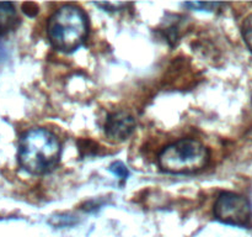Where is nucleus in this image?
<instances>
[{
	"label": "nucleus",
	"instance_id": "f257e3e1",
	"mask_svg": "<svg viewBox=\"0 0 252 237\" xmlns=\"http://www.w3.org/2000/svg\"><path fill=\"white\" fill-rule=\"evenodd\" d=\"M61 151V143L51 131L31 128L20 138V165L32 174H43L56 167Z\"/></svg>",
	"mask_w": 252,
	"mask_h": 237
},
{
	"label": "nucleus",
	"instance_id": "f03ea898",
	"mask_svg": "<svg viewBox=\"0 0 252 237\" xmlns=\"http://www.w3.org/2000/svg\"><path fill=\"white\" fill-rule=\"evenodd\" d=\"M47 34L57 49L73 52L83 44L88 35V17L80 7L65 5L51 16Z\"/></svg>",
	"mask_w": 252,
	"mask_h": 237
},
{
	"label": "nucleus",
	"instance_id": "7ed1b4c3",
	"mask_svg": "<svg viewBox=\"0 0 252 237\" xmlns=\"http://www.w3.org/2000/svg\"><path fill=\"white\" fill-rule=\"evenodd\" d=\"M208 158V150L199 141L182 138L161 151L159 165L165 172L185 174L201 170L207 164Z\"/></svg>",
	"mask_w": 252,
	"mask_h": 237
},
{
	"label": "nucleus",
	"instance_id": "20e7f679",
	"mask_svg": "<svg viewBox=\"0 0 252 237\" xmlns=\"http://www.w3.org/2000/svg\"><path fill=\"white\" fill-rule=\"evenodd\" d=\"M214 215L224 224L246 226L251 220V205L243 195L221 193L214 205Z\"/></svg>",
	"mask_w": 252,
	"mask_h": 237
},
{
	"label": "nucleus",
	"instance_id": "39448f33",
	"mask_svg": "<svg viewBox=\"0 0 252 237\" xmlns=\"http://www.w3.org/2000/svg\"><path fill=\"white\" fill-rule=\"evenodd\" d=\"M135 120L125 111H118L108 115L105 125V132L111 142H123L133 133Z\"/></svg>",
	"mask_w": 252,
	"mask_h": 237
},
{
	"label": "nucleus",
	"instance_id": "423d86ee",
	"mask_svg": "<svg viewBox=\"0 0 252 237\" xmlns=\"http://www.w3.org/2000/svg\"><path fill=\"white\" fill-rule=\"evenodd\" d=\"M20 24L19 15L12 2H0V36L14 31Z\"/></svg>",
	"mask_w": 252,
	"mask_h": 237
},
{
	"label": "nucleus",
	"instance_id": "0eeeda50",
	"mask_svg": "<svg viewBox=\"0 0 252 237\" xmlns=\"http://www.w3.org/2000/svg\"><path fill=\"white\" fill-rule=\"evenodd\" d=\"M243 37L248 48L252 52V14L249 15L243 24Z\"/></svg>",
	"mask_w": 252,
	"mask_h": 237
},
{
	"label": "nucleus",
	"instance_id": "6e6552de",
	"mask_svg": "<svg viewBox=\"0 0 252 237\" xmlns=\"http://www.w3.org/2000/svg\"><path fill=\"white\" fill-rule=\"evenodd\" d=\"M110 170L115 175H117L121 179L126 180L129 175V172H128V168L123 164L122 162H115L110 165Z\"/></svg>",
	"mask_w": 252,
	"mask_h": 237
},
{
	"label": "nucleus",
	"instance_id": "1a4fd4ad",
	"mask_svg": "<svg viewBox=\"0 0 252 237\" xmlns=\"http://www.w3.org/2000/svg\"><path fill=\"white\" fill-rule=\"evenodd\" d=\"M187 6L193 7V9H209L216 10L217 7L220 6V2H186Z\"/></svg>",
	"mask_w": 252,
	"mask_h": 237
}]
</instances>
